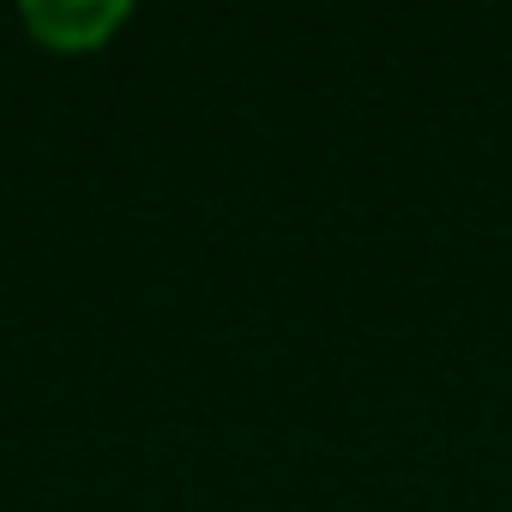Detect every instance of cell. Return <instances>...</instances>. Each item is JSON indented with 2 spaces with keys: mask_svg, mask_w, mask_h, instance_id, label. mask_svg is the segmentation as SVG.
<instances>
[{
  "mask_svg": "<svg viewBox=\"0 0 512 512\" xmlns=\"http://www.w3.org/2000/svg\"><path fill=\"white\" fill-rule=\"evenodd\" d=\"M121 19H127V7H115V0H103V7H61V0H49V7H25V31H37L49 49H91Z\"/></svg>",
  "mask_w": 512,
  "mask_h": 512,
  "instance_id": "1",
  "label": "cell"
}]
</instances>
